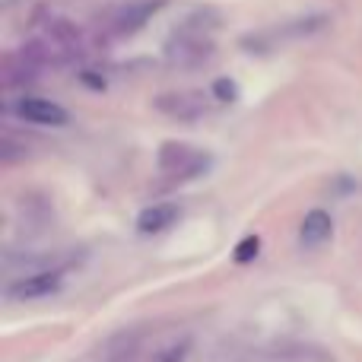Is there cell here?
Instances as JSON below:
<instances>
[{"label":"cell","mask_w":362,"mask_h":362,"mask_svg":"<svg viewBox=\"0 0 362 362\" xmlns=\"http://www.w3.org/2000/svg\"><path fill=\"white\" fill-rule=\"evenodd\" d=\"M163 6H165V0H131V4H124L112 16L108 32H112V35H118V38L121 35H134V32L144 29V25L150 23V19L156 16Z\"/></svg>","instance_id":"6da1fadb"},{"label":"cell","mask_w":362,"mask_h":362,"mask_svg":"<svg viewBox=\"0 0 362 362\" xmlns=\"http://www.w3.org/2000/svg\"><path fill=\"white\" fill-rule=\"evenodd\" d=\"M61 289V270H42V274L23 276L10 286V299L25 302V299H45V296H54Z\"/></svg>","instance_id":"7a4b0ae2"},{"label":"cell","mask_w":362,"mask_h":362,"mask_svg":"<svg viewBox=\"0 0 362 362\" xmlns=\"http://www.w3.org/2000/svg\"><path fill=\"white\" fill-rule=\"evenodd\" d=\"M16 112L19 118L32 121V124H67L70 121L67 108H61L51 99H38V95H23L16 102Z\"/></svg>","instance_id":"3957f363"},{"label":"cell","mask_w":362,"mask_h":362,"mask_svg":"<svg viewBox=\"0 0 362 362\" xmlns=\"http://www.w3.org/2000/svg\"><path fill=\"white\" fill-rule=\"evenodd\" d=\"M159 165H163L165 172H175L178 181H181V178L197 175L200 169H206V156H197V153L187 150V146L169 144V146H163V153H159Z\"/></svg>","instance_id":"277c9868"},{"label":"cell","mask_w":362,"mask_h":362,"mask_svg":"<svg viewBox=\"0 0 362 362\" xmlns=\"http://www.w3.org/2000/svg\"><path fill=\"white\" fill-rule=\"evenodd\" d=\"M156 108L172 118H197L206 112V99L197 93H172V95H159Z\"/></svg>","instance_id":"5b68a950"},{"label":"cell","mask_w":362,"mask_h":362,"mask_svg":"<svg viewBox=\"0 0 362 362\" xmlns=\"http://www.w3.org/2000/svg\"><path fill=\"white\" fill-rule=\"evenodd\" d=\"M334 235V219L327 210H308L299 226V238L305 245H325Z\"/></svg>","instance_id":"8992f818"},{"label":"cell","mask_w":362,"mask_h":362,"mask_svg":"<svg viewBox=\"0 0 362 362\" xmlns=\"http://www.w3.org/2000/svg\"><path fill=\"white\" fill-rule=\"evenodd\" d=\"M175 216H178V206H172V204L146 206V210L137 216V229L144 232V235H156V232L169 229V226L175 223Z\"/></svg>","instance_id":"52a82bcc"},{"label":"cell","mask_w":362,"mask_h":362,"mask_svg":"<svg viewBox=\"0 0 362 362\" xmlns=\"http://www.w3.org/2000/svg\"><path fill=\"white\" fill-rule=\"evenodd\" d=\"M257 251H261V238H257V235L242 238V245L235 248V261L238 264H248L251 257H257Z\"/></svg>","instance_id":"ba28073f"},{"label":"cell","mask_w":362,"mask_h":362,"mask_svg":"<svg viewBox=\"0 0 362 362\" xmlns=\"http://www.w3.org/2000/svg\"><path fill=\"white\" fill-rule=\"evenodd\" d=\"M213 95H216V99H235V83H232V80H216V83H213Z\"/></svg>","instance_id":"9c48e42d"}]
</instances>
